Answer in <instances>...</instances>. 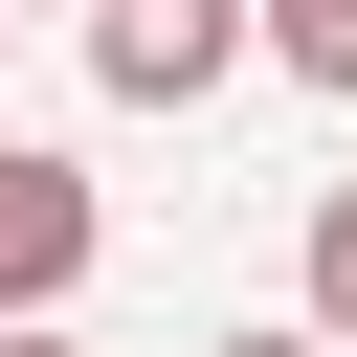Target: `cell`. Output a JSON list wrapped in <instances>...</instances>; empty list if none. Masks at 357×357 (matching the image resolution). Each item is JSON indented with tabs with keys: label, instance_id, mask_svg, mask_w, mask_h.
Masks as SVG:
<instances>
[{
	"label": "cell",
	"instance_id": "5",
	"mask_svg": "<svg viewBox=\"0 0 357 357\" xmlns=\"http://www.w3.org/2000/svg\"><path fill=\"white\" fill-rule=\"evenodd\" d=\"M223 357H335V335H223Z\"/></svg>",
	"mask_w": 357,
	"mask_h": 357
},
{
	"label": "cell",
	"instance_id": "1",
	"mask_svg": "<svg viewBox=\"0 0 357 357\" xmlns=\"http://www.w3.org/2000/svg\"><path fill=\"white\" fill-rule=\"evenodd\" d=\"M245 45H268V0H89V67H112V112H201Z\"/></svg>",
	"mask_w": 357,
	"mask_h": 357
},
{
	"label": "cell",
	"instance_id": "6",
	"mask_svg": "<svg viewBox=\"0 0 357 357\" xmlns=\"http://www.w3.org/2000/svg\"><path fill=\"white\" fill-rule=\"evenodd\" d=\"M0 357H67V335H45V312H22V335H0Z\"/></svg>",
	"mask_w": 357,
	"mask_h": 357
},
{
	"label": "cell",
	"instance_id": "4",
	"mask_svg": "<svg viewBox=\"0 0 357 357\" xmlns=\"http://www.w3.org/2000/svg\"><path fill=\"white\" fill-rule=\"evenodd\" d=\"M312 335H357V178L312 201Z\"/></svg>",
	"mask_w": 357,
	"mask_h": 357
},
{
	"label": "cell",
	"instance_id": "3",
	"mask_svg": "<svg viewBox=\"0 0 357 357\" xmlns=\"http://www.w3.org/2000/svg\"><path fill=\"white\" fill-rule=\"evenodd\" d=\"M268 67H312V89H357V0H268Z\"/></svg>",
	"mask_w": 357,
	"mask_h": 357
},
{
	"label": "cell",
	"instance_id": "2",
	"mask_svg": "<svg viewBox=\"0 0 357 357\" xmlns=\"http://www.w3.org/2000/svg\"><path fill=\"white\" fill-rule=\"evenodd\" d=\"M89 245H112V201H89L45 134H0V335H22V312H67V290H89Z\"/></svg>",
	"mask_w": 357,
	"mask_h": 357
}]
</instances>
